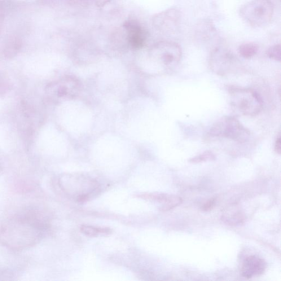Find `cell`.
Masks as SVG:
<instances>
[{
	"mask_svg": "<svg viewBox=\"0 0 281 281\" xmlns=\"http://www.w3.org/2000/svg\"><path fill=\"white\" fill-rule=\"evenodd\" d=\"M36 215H19L7 220L0 226V244L8 249L21 250L39 243L46 225Z\"/></svg>",
	"mask_w": 281,
	"mask_h": 281,
	"instance_id": "obj_1",
	"label": "cell"
},
{
	"mask_svg": "<svg viewBox=\"0 0 281 281\" xmlns=\"http://www.w3.org/2000/svg\"><path fill=\"white\" fill-rule=\"evenodd\" d=\"M227 90L232 107L241 115L256 116L262 111L263 100L256 91L234 86H228Z\"/></svg>",
	"mask_w": 281,
	"mask_h": 281,
	"instance_id": "obj_2",
	"label": "cell"
},
{
	"mask_svg": "<svg viewBox=\"0 0 281 281\" xmlns=\"http://www.w3.org/2000/svg\"><path fill=\"white\" fill-rule=\"evenodd\" d=\"M274 11L273 3L270 0H252L241 7L240 15L248 25L261 28L270 23Z\"/></svg>",
	"mask_w": 281,
	"mask_h": 281,
	"instance_id": "obj_3",
	"label": "cell"
},
{
	"mask_svg": "<svg viewBox=\"0 0 281 281\" xmlns=\"http://www.w3.org/2000/svg\"><path fill=\"white\" fill-rule=\"evenodd\" d=\"M211 138H226L243 143L248 141L250 133L235 117H224L215 122L208 132Z\"/></svg>",
	"mask_w": 281,
	"mask_h": 281,
	"instance_id": "obj_4",
	"label": "cell"
},
{
	"mask_svg": "<svg viewBox=\"0 0 281 281\" xmlns=\"http://www.w3.org/2000/svg\"><path fill=\"white\" fill-rule=\"evenodd\" d=\"M209 64L214 73L224 76L235 71L239 68L240 62L231 52L219 47L214 48L211 53Z\"/></svg>",
	"mask_w": 281,
	"mask_h": 281,
	"instance_id": "obj_5",
	"label": "cell"
},
{
	"mask_svg": "<svg viewBox=\"0 0 281 281\" xmlns=\"http://www.w3.org/2000/svg\"><path fill=\"white\" fill-rule=\"evenodd\" d=\"M151 55L158 63L167 69L177 65L182 58V50L178 44L163 41L156 44L151 50Z\"/></svg>",
	"mask_w": 281,
	"mask_h": 281,
	"instance_id": "obj_6",
	"label": "cell"
},
{
	"mask_svg": "<svg viewBox=\"0 0 281 281\" xmlns=\"http://www.w3.org/2000/svg\"><path fill=\"white\" fill-rule=\"evenodd\" d=\"M181 19V13L177 9H169L158 13L153 19L155 28L164 33H171L177 30Z\"/></svg>",
	"mask_w": 281,
	"mask_h": 281,
	"instance_id": "obj_7",
	"label": "cell"
},
{
	"mask_svg": "<svg viewBox=\"0 0 281 281\" xmlns=\"http://www.w3.org/2000/svg\"><path fill=\"white\" fill-rule=\"evenodd\" d=\"M126 30L127 40L135 48H141L147 38V33L139 22L129 20L125 22L124 26Z\"/></svg>",
	"mask_w": 281,
	"mask_h": 281,
	"instance_id": "obj_8",
	"label": "cell"
},
{
	"mask_svg": "<svg viewBox=\"0 0 281 281\" xmlns=\"http://www.w3.org/2000/svg\"><path fill=\"white\" fill-rule=\"evenodd\" d=\"M266 262L263 259L257 256L247 257L244 261L241 267V275L245 279H251L260 276L266 269Z\"/></svg>",
	"mask_w": 281,
	"mask_h": 281,
	"instance_id": "obj_9",
	"label": "cell"
},
{
	"mask_svg": "<svg viewBox=\"0 0 281 281\" xmlns=\"http://www.w3.org/2000/svg\"><path fill=\"white\" fill-rule=\"evenodd\" d=\"M140 197L143 199L156 201L162 203L161 210L163 212L176 207L181 204L182 201L181 198L179 197L163 194V193H146V194L140 195Z\"/></svg>",
	"mask_w": 281,
	"mask_h": 281,
	"instance_id": "obj_10",
	"label": "cell"
},
{
	"mask_svg": "<svg viewBox=\"0 0 281 281\" xmlns=\"http://www.w3.org/2000/svg\"><path fill=\"white\" fill-rule=\"evenodd\" d=\"M196 36L201 40L208 41L210 39L216 38L217 32L212 22L201 21L198 24L196 30Z\"/></svg>",
	"mask_w": 281,
	"mask_h": 281,
	"instance_id": "obj_11",
	"label": "cell"
},
{
	"mask_svg": "<svg viewBox=\"0 0 281 281\" xmlns=\"http://www.w3.org/2000/svg\"><path fill=\"white\" fill-rule=\"evenodd\" d=\"M82 234L90 237H95L99 235L111 234L112 230L108 227H96L89 225H82L80 227Z\"/></svg>",
	"mask_w": 281,
	"mask_h": 281,
	"instance_id": "obj_12",
	"label": "cell"
},
{
	"mask_svg": "<svg viewBox=\"0 0 281 281\" xmlns=\"http://www.w3.org/2000/svg\"><path fill=\"white\" fill-rule=\"evenodd\" d=\"M259 50L257 44L253 42L243 43L239 47V53L244 59H249L256 55Z\"/></svg>",
	"mask_w": 281,
	"mask_h": 281,
	"instance_id": "obj_13",
	"label": "cell"
},
{
	"mask_svg": "<svg viewBox=\"0 0 281 281\" xmlns=\"http://www.w3.org/2000/svg\"><path fill=\"white\" fill-rule=\"evenodd\" d=\"M223 221L231 225L241 223L244 221V216L238 209H233L228 210L225 214H223Z\"/></svg>",
	"mask_w": 281,
	"mask_h": 281,
	"instance_id": "obj_14",
	"label": "cell"
},
{
	"mask_svg": "<svg viewBox=\"0 0 281 281\" xmlns=\"http://www.w3.org/2000/svg\"><path fill=\"white\" fill-rule=\"evenodd\" d=\"M215 160L214 154L210 151H206L200 154V155L193 157L189 160L191 163H200V162L208 161H213Z\"/></svg>",
	"mask_w": 281,
	"mask_h": 281,
	"instance_id": "obj_15",
	"label": "cell"
},
{
	"mask_svg": "<svg viewBox=\"0 0 281 281\" xmlns=\"http://www.w3.org/2000/svg\"><path fill=\"white\" fill-rule=\"evenodd\" d=\"M266 55L270 59L280 61L281 60V46L280 44L270 47L266 51Z\"/></svg>",
	"mask_w": 281,
	"mask_h": 281,
	"instance_id": "obj_16",
	"label": "cell"
},
{
	"mask_svg": "<svg viewBox=\"0 0 281 281\" xmlns=\"http://www.w3.org/2000/svg\"><path fill=\"white\" fill-rule=\"evenodd\" d=\"M275 152L281 155V137L280 133L279 134L278 137H277L275 143Z\"/></svg>",
	"mask_w": 281,
	"mask_h": 281,
	"instance_id": "obj_17",
	"label": "cell"
},
{
	"mask_svg": "<svg viewBox=\"0 0 281 281\" xmlns=\"http://www.w3.org/2000/svg\"><path fill=\"white\" fill-rule=\"evenodd\" d=\"M215 203V200H210L209 201L206 202V203L204 205L203 209L205 211H208L213 207Z\"/></svg>",
	"mask_w": 281,
	"mask_h": 281,
	"instance_id": "obj_18",
	"label": "cell"
},
{
	"mask_svg": "<svg viewBox=\"0 0 281 281\" xmlns=\"http://www.w3.org/2000/svg\"><path fill=\"white\" fill-rule=\"evenodd\" d=\"M97 6L102 7L108 3L111 0H94Z\"/></svg>",
	"mask_w": 281,
	"mask_h": 281,
	"instance_id": "obj_19",
	"label": "cell"
}]
</instances>
